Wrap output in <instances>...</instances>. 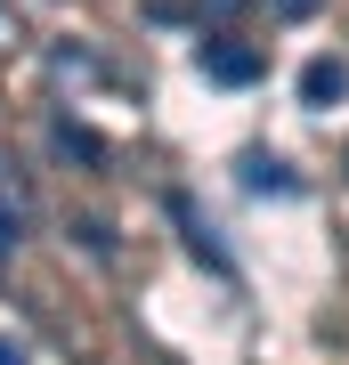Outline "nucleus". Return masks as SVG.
<instances>
[{
    "instance_id": "nucleus-1",
    "label": "nucleus",
    "mask_w": 349,
    "mask_h": 365,
    "mask_svg": "<svg viewBox=\"0 0 349 365\" xmlns=\"http://www.w3.org/2000/svg\"><path fill=\"white\" fill-rule=\"evenodd\" d=\"M195 66H203V81H220V90H252L260 81V49H244L228 33H203L195 41Z\"/></svg>"
},
{
    "instance_id": "nucleus-2",
    "label": "nucleus",
    "mask_w": 349,
    "mask_h": 365,
    "mask_svg": "<svg viewBox=\"0 0 349 365\" xmlns=\"http://www.w3.org/2000/svg\"><path fill=\"white\" fill-rule=\"evenodd\" d=\"M171 220H179V235H187V252L195 260H203L211 276H236V260H228V244H220V227L203 220V211H195L187 195H171Z\"/></svg>"
},
{
    "instance_id": "nucleus-3",
    "label": "nucleus",
    "mask_w": 349,
    "mask_h": 365,
    "mask_svg": "<svg viewBox=\"0 0 349 365\" xmlns=\"http://www.w3.org/2000/svg\"><path fill=\"white\" fill-rule=\"evenodd\" d=\"M236 179H244V195H300L293 163L268 155V146H244V155H236Z\"/></svg>"
},
{
    "instance_id": "nucleus-4",
    "label": "nucleus",
    "mask_w": 349,
    "mask_h": 365,
    "mask_svg": "<svg viewBox=\"0 0 349 365\" xmlns=\"http://www.w3.org/2000/svg\"><path fill=\"white\" fill-rule=\"evenodd\" d=\"M341 98H349V66L341 57H309V66H300V106H309V114H333Z\"/></svg>"
},
{
    "instance_id": "nucleus-5",
    "label": "nucleus",
    "mask_w": 349,
    "mask_h": 365,
    "mask_svg": "<svg viewBox=\"0 0 349 365\" xmlns=\"http://www.w3.org/2000/svg\"><path fill=\"white\" fill-rule=\"evenodd\" d=\"M16 235H25V211H16V187L0 179V268L16 260Z\"/></svg>"
},
{
    "instance_id": "nucleus-6",
    "label": "nucleus",
    "mask_w": 349,
    "mask_h": 365,
    "mask_svg": "<svg viewBox=\"0 0 349 365\" xmlns=\"http://www.w3.org/2000/svg\"><path fill=\"white\" fill-rule=\"evenodd\" d=\"M57 155H81V163H98V138H90V130H74V122H57Z\"/></svg>"
},
{
    "instance_id": "nucleus-7",
    "label": "nucleus",
    "mask_w": 349,
    "mask_h": 365,
    "mask_svg": "<svg viewBox=\"0 0 349 365\" xmlns=\"http://www.w3.org/2000/svg\"><path fill=\"white\" fill-rule=\"evenodd\" d=\"M268 9H276V16H285V25H300V16H317V9H325V0H268Z\"/></svg>"
},
{
    "instance_id": "nucleus-8",
    "label": "nucleus",
    "mask_w": 349,
    "mask_h": 365,
    "mask_svg": "<svg viewBox=\"0 0 349 365\" xmlns=\"http://www.w3.org/2000/svg\"><path fill=\"white\" fill-rule=\"evenodd\" d=\"M195 9H203V16H236L244 0H195Z\"/></svg>"
},
{
    "instance_id": "nucleus-9",
    "label": "nucleus",
    "mask_w": 349,
    "mask_h": 365,
    "mask_svg": "<svg viewBox=\"0 0 349 365\" xmlns=\"http://www.w3.org/2000/svg\"><path fill=\"white\" fill-rule=\"evenodd\" d=\"M0 365H25V341H9V333H0Z\"/></svg>"
}]
</instances>
